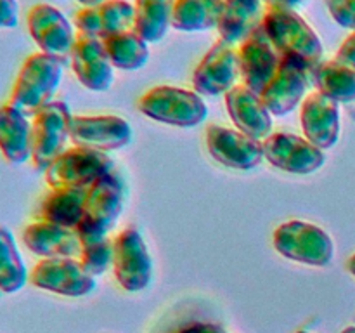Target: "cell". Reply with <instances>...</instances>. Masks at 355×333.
Listing matches in <instances>:
<instances>
[{
	"mask_svg": "<svg viewBox=\"0 0 355 333\" xmlns=\"http://www.w3.org/2000/svg\"><path fill=\"white\" fill-rule=\"evenodd\" d=\"M28 33L40 52L64 59L71 56L78 35L75 24L52 3H35L26 16Z\"/></svg>",
	"mask_w": 355,
	"mask_h": 333,
	"instance_id": "ba28073f",
	"label": "cell"
},
{
	"mask_svg": "<svg viewBox=\"0 0 355 333\" xmlns=\"http://www.w3.org/2000/svg\"><path fill=\"white\" fill-rule=\"evenodd\" d=\"M326 7L336 24L355 31V0H326Z\"/></svg>",
	"mask_w": 355,
	"mask_h": 333,
	"instance_id": "4dcf8cb0",
	"label": "cell"
},
{
	"mask_svg": "<svg viewBox=\"0 0 355 333\" xmlns=\"http://www.w3.org/2000/svg\"><path fill=\"white\" fill-rule=\"evenodd\" d=\"M312 83L319 94L335 103L349 104L355 101V69L336 59L319 62L312 71Z\"/></svg>",
	"mask_w": 355,
	"mask_h": 333,
	"instance_id": "4316f807",
	"label": "cell"
},
{
	"mask_svg": "<svg viewBox=\"0 0 355 333\" xmlns=\"http://www.w3.org/2000/svg\"><path fill=\"white\" fill-rule=\"evenodd\" d=\"M267 9H297L304 3V0H262Z\"/></svg>",
	"mask_w": 355,
	"mask_h": 333,
	"instance_id": "e575fe53",
	"label": "cell"
},
{
	"mask_svg": "<svg viewBox=\"0 0 355 333\" xmlns=\"http://www.w3.org/2000/svg\"><path fill=\"white\" fill-rule=\"evenodd\" d=\"M134 3L128 0H104L94 7H82L75 14V28L82 37L104 40L134 30Z\"/></svg>",
	"mask_w": 355,
	"mask_h": 333,
	"instance_id": "e0dca14e",
	"label": "cell"
},
{
	"mask_svg": "<svg viewBox=\"0 0 355 333\" xmlns=\"http://www.w3.org/2000/svg\"><path fill=\"white\" fill-rule=\"evenodd\" d=\"M297 333H311V332H304V330H302V332H297Z\"/></svg>",
	"mask_w": 355,
	"mask_h": 333,
	"instance_id": "f35d334b",
	"label": "cell"
},
{
	"mask_svg": "<svg viewBox=\"0 0 355 333\" xmlns=\"http://www.w3.org/2000/svg\"><path fill=\"white\" fill-rule=\"evenodd\" d=\"M113 273L123 290L142 291L153 278V259L144 238L135 229H123L113 238Z\"/></svg>",
	"mask_w": 355,
	"mask_h": 333,
	"instance_id": "8fae6325",
	"label": "cell"
},
{
	"mask_svg": "<svg viewBox=\"0 0 355 333\" xmlns=\"http://www.w3.org/2000/svg\"><path fill=\"white\" fill-rule=\"evenodd\" d=\"M175 0H135L134 31L148 44H158L172 28Z\"/></svg>",
	"mask_w": 355,
	"mask_h": 333,
	"instance_id": "484cf974",
	"label": "cell"
},
{
	"mask_svg": "<svg viewBox=\"0 0 355 333\" xmlns=\"http://www.w3.org/2000/svg\"><path fill=\"white\" fill-rule=\"evenodd\" d=\"M302 130L315 148L331 149L340 139V104L322 94L305 97L300 111Z\"/></svg>",
	"mask_w": 355,
	"mask_h": 333,
	"instance_id": "ffe728a7",
	"label": "cell"
},
{
	"mask_svg": "<svg viewBox=\"0 0 355 333\" xmlns=\"http://www.w3.org/2000/svg\"><path fill=\"white\" fill-rule=\"evenodd\" d=\"M207 148L215 162L232 170H252L263 160L262 142L238 128L211 123L207 128Z\"/></svg>",
	"mask_w": 355,
	"mask_h": 333,
	"instance_id": "5bb4252c",
	"label": "cell"
},
{
	"mask_svg": "<svg viewBox=\"0 0 355 333\" xmlns=\"http://www.w3.org/2000/svg\"><path fill=\"white\" fill-rule=\"evenodd\" d=\"M335 59L338 62H342V65L355 69V31H352V33L343 40V44L340 45L338 51H336Z\"/></svg>",
	"mask_w": 355,
	"mask_h": 333,
	"instance_id": "d6a6232c",
	"label": "cell"
},
{
	"mask_svg": "<svg viewBox=\"0 0 355 333\" xmlns=\"http://www.w3.org/2000/svg\"><path fill=\"white\" fill-rule=\"evenodd\" d=\"M132 135L128 120L114 114L73 117L71 121V141L76 148L114 151L130 144Z\"/></svg>",
	"mask_w": 355,
	"mask_h": 333,
	"instance_id": "9a60e30c",
	"label": "cell"
},
{
	"mask_svg": "<svg viewBox=\"0 0 355 333\" xmlns=\"http://www.w3.org/2000/svg\"><path fill=\"white\" fill-rule=\"evenodd\" d=\"M19 24L17 0H0V30H12Z\"/></svg>",
	"mask_w": 355,
	"mask_h": 333,
	"instance_id": "1f68e13d",
	"label": "cell"
},
{
	"mask_svg": "<svg viewBox=\"0 0 355 333\" xmlns=\"http://www.w3.org/2000/svg\"><path fill=\"white\" fill-rule=\"evenodd\" d=\"M62 82V59L35 52L21 66L10 92L9 104L28 118L54 103Z\"/></svg>",
	"mask_w": 355,
	"mask_h": 333,
	"instance_id": "6da1fadb",
	"label": "cell"
},
{
	"mask_svg": "<svg viewBox=\"0 0 355 333\" xmlns=\"http://www.w3.org/2000/svg\"><path fill=\"white\" fill-rule=\"evenodd\" d=\"M241 78L239 54L234 45L218 40L208 49L193 73V89L200 96H225Z\"/></svg>",
	"mask_w": 355,
	"mask_h": 333,
	"instance_id": "30bf717a",
	"label": "cell"
},
{
	"mask_svg": "<svg viewBox=\"0 0 355 333\" xmlns=\"http://www.w3.org/2000/svg\"><path fill=\"white\" fill-rule=\"evenodd\" d=\"M263 158L276 169L295 176H309L322 169L326 156L311 141L290 132L270 134L262 142Z\"/></svg>",
	"mask_w": 355,
	"mask_h": 333,
	"instance_id": "4fadbf2b",
	"label": "cell"
},
{
	"mask_svg": "<svg viewBox=\"0 0 355 333\" xmlns=\"http://www.w3.org/2000/svg\"><path fill=\"white\" fill-rule=\"evenodd\" d=\"M73 114L64 101H54L37 113L31 121V162L38 170H47L71 141Z\"/></svg>",
	"mask_w": 355,
	"mask_h": 333,
	"instance_id": "52a82bcc",
	"label": "cell"
},
{
	"mask_svg": "<svg viewBox=\"0 0 355 333\" xmlns=\"http://www.w3.org/2000/svg\"><path fill=\"white\" fill-rule=\"evenodd\" d=\"M30 281L23 255L16 238L6 225H0V291L7 295L17 293Z\"/></svg>",
	"mask_w": 355,
	"mask_h": 333,
	"instance_id": "f1b7e54d",
	"label": "cell"
},
{
	"mask_svg": "<svg viewBox=\"0 0 355 333\" xmlns=\"http://www.w3.org/2000/svg\"><path fill=\"white\" fill-rule=\"evenodd\" d=\"M224 0H175L172 28L182 33L217 30Z\"/></svg>",
	"mask_w": 355,
	"mask_h": 333,
	"instance_id": "d4e9b609",
	"label": "cell"
},
{
	"mask_svg": "<svg viewBox=\"0 0 355 333\" xmlns=\"http://www.w3.org/2000/svg\"><path fill=\"white\" fill-rule=\"evenodd\" d=\"M71 69L85 89L106 92L114 82V66L106 54L103 40L78 35L71 56Z\"/></svg>",
	"mask_w": 355,
	"mask_h": 333,
	"instance_id": "ac0fdd59",
	"label": "cell"
},
{
	"mask_svg": "<svg viewBox=\"0 0 355 333\" xmlns=\"http://www.w3.org/2000/svg\"><path fill=\"white\" fill-rule=\"evenodd\" d=\"M111 65L123 71H137L149 61V44L134 30L116 33L103 40Z\"/></svg>",
	"mask_w": 355,
	"mask_h": 333,
	"instance_id": "83f0119b",
	"label": "cell"
},
{
	"mask_svg": "<svg viewBox=\"0 0 355 333\" xmlns=\"http://www.w3.org/2000/svg\"><path fill=\"white\" fill-rule=\"evenodd\" d=\"M137 106L144 117L179 128L198 127L208 117V108L200 94L172 85L153 87L142 94Z\"/></svg>",
	"mask_w": 355,
	"mask_h": 333,
	"instance_id": "3957f363",
	"label": "cell"
},
{
	"mask_svg": "<svg viewBox=\"0 0 355 333\" xmlns=\"http://www.w3.org/2000/svg\"><path fill=\"white\" fill-rule=\"evenodd\" d=\"M312 71L314 68L297 59L281 58L272 80L260 94L272 117H286L304 103L312 85Z\"/></svg>",
	"mask_w": 355,
	"mask_h": 333,
	"instance_id": "9c48e42d",
	"label": "cell"
},
{
	"mask_svg": "<svg viewBox=\"0 0 355 333\" xmlns=\"http://www.w3.org/2000/svg\"><path fill=\"white\" fill-rule=\"evenodd\" d=\"M87 191L82 187H58L44 198L40 205L42 221L75 229L83 217Z\"/></svg>",
	"mask_w": 355,
	"mask_h": 333,
	"instance_id": "cb8c5ba5",
	"label": "cell"
},
{
	"mask_svg": "<svg viewBox=\"0 0 355 333\" xmlns=\"http://www.w3.org/2000/svg\"><path fill=\"white\" fill-rule=\"evenodd\" d=\"M76 2H78L82 7H94V6H99V3H103L104 0H76Z\"/></svg>",
	"mask_w": 355,
	"mask_h": 333,
	"instance_id": "d590c367",
	"label": "cell"
},
{
	"mask_svg": "<svg viewBox=\"0 0 355 333\" xmlns=\"http://www.w3.org/2000/svg\"><path fill=\"white\" fill-rule=\"evenodd\" d=\"M238 54L243 85H246L253 92L262 94L281 62V56L274 49L262 24L239 44Z\"/></svg>",
	"mask_w": 355,
	"mask_h": 333,
	"instance_id": "2e32d148",
	"label": "cell"
},
{
	"mask_svg": "<svg viewBox=\"0 0 355 333\" xmlns=\"http://www.w3.org/2000/svg\"><path fill=\"white\" fill-rule=\"evenodd\" d=\"M347 269H349V273L355 278V253L352 257H350L349 262H347Z\"/></svg>",
	"mask_w": 355,
	"mask_h": 333,
	"instance_id": "8d00e7d4",
	"label": "cell"
},
{
	"mask_svg": "<svg viewBox=\"0 0 355 333\" xmlns=\"http://www.w3.org/2000/svg\"><path fill=\"white\" fill-rule=\"evenodd\" d=\"M113 257L114 241L107 236V238L99 239V241L83 245L78 259L82 262V266L85 267L87 273L96 278L99 274L106 273L110 269V266H113Z\"/></svg>",
	"mask_w": 355,
	"mask_h": 333,
	"instance_id": "f546056e",
	"label": "cell"
},
{
	"mask_svg": "<svg viewBox=\"0 0 355 333\" xmlns=\"http://www.w3.org/2000/svg\"><path fill=\"white\" fill-rule=\"evenodd\" d=\"M123 212V187L114 173L103 177L87 191L83 217L75 231L80 243L99 241L107 238Z\"/></svg>",
	"mask_w": 355,
	"mask_h": 333,
	"instance_id": "5b68a950",
	"label": "cell"
},
{
	"mask_svg": "<svg viewBox=\"0 0 355 333\" xmlns=\"http://www.w3.org/2000/svg\"><path fill=\"white\" fill-rule=\"evenodd\" d=\"M272 245L284 259L311 267L329 266L335 257L331 236L319 225L300 219L277 225L272 234Z\"/></svg>",
	"mask_w": 355,
	"mask_h": 333,
	"instance_id": "277c9868",
	"label": "cell"
},
{
	"mask_svg": "<svg viewBox=\"0 0 355 333\" xmlns=\"http://www.w3.org/2000/svg\"><path fill=\"white\" fill-rule=\"evenodd\" d=\"M342 333H355V326H347Z\"/></svg>",
	"mask_w": 355,
	"mask_h": 333,
	"instance_id": "74e56055",
	"label": "cell"
},
{
	"mask_svg": "<svg viewBox=\"0 0 355 333\" xmlns=\"http://www.w3.org/2000/svg\"><path fill=\"white\" fill-rule=\"evenodd\" d=\"M23 243L40 259H76L82 252V243L75 229L47 221L28 224L23 231Z\"/></svg>",
	"mask_w": 355,
	"mask_h": 333,
	"instance_id": "44dd1931",
	"label": "cell"
},
{
	"mask_svg": "<svg viewBox=\"0 0 355 333\" xmlns=\"http://www.w3.org/2000/svg\"><path fill=\"white\" fill-rule=\"evenodd\" d=\"M30 283L40 290L62 297H87L97 281L85 271L80 259H42L30 273Z\"/></svg>",
	"mask_w": 355,
	"mask_h": 333,
	"instance_id": "7c38bea8",
	"label": "cell"
},
{
	"mask_svg": "<svg viewBox=\"0 0 355 333\" xmlns=\"http://www.w3.org/2000/svg\"><path fill=\"white\" fill-rule=\"evenodd\" d=\"M262 28L281 58L297 59L315 68L322 62L324 45L314 28L293 9H267Z\"/></svg>",
	"mask_w": 355,
	"mask_h": 333,
	"instance_id": "7a4b0ae2",
	"label": "cell"
},
{
	"mask_svg": "<svg viewBox=\"0 0 355 333\" xmlns=\"http://www.w3.org/2000/svg\"><path fill=\"white\" fill-rule=\"evenodd\" d=\"M225 108L231 121L239 132L255 141H266L272 130V114L260 94L246 85H236L225 94Z\"/></svg>",
	"mask_w": 355,
	"mask_h": 333,
	"instance_id": "d6986e66",
	"label": "cell"
},
{
	"mask_svg": "<svg viewBox=\"0 0 355 333\" xmlns=\"http://www.w3.org/2000/svg\"><path fill=\"white\" fill-rule=\"evenodd\" d=\"M114 163L106 153L87 148H69L45 170V180L51 189L82 187L89 189L103 177L113 173Z\"/></svg>",
	"mask_w": 355,
	"mask_h": 333,
	"instance_id": "8992f818",
	"label": "cell"
},
{
	"mask_svg": "<svg viewBox=\"0 0 355 333\" xmlns=\"http://www.w3.org/2000/svg\"><path fill=\"white\" fill-rule=\"evenodd\" d=\"M31 149L30 118L9 103L0 106V153L3 158L12 165H23L31 160Z\"/></svg>",
	"mask_w": 355,
	"mask_h": 333,
	"instance_id": "7402d4cb",
	"label": "cell"
},
{
	"mask_svg": "<svg viewBox=\"0 0 355 333\" xmlns=\"http://www.w3.org/2000/svg\"><path fill=\"white\" fill-rule=\"evenodd\" d=\"M177 333H227L222 326L214 325V323H193L186 328L179 330Z\"/></svg>",
	"mask_w": 355,
	"mask_h": 333,
	"instance_id": "836d02e7",
	"label": "cell"
},
{
	"mask_svg": "<svg viewBox=\"0 0 355 333\" xmlns=\"http://www.w3.org/2000/svg\"><path fill=\"white\" fill-rule=\"evenodd\" d=\"M262 0H224L218 38L225 44H241L253 30L262 24Z\"/></svg>",
	"mask_w": 355,
	"mask_h": 333,
	"instance_id": "603a6c76",
	"label": "cell"
}]
</instances>
